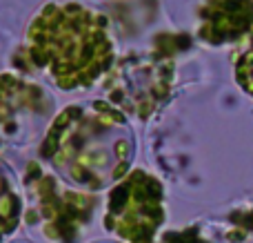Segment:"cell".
<instances>
[{"label":"cell","instance_id":"1","mask_svg":"<svg viewBox=\"0 0 253 243\" xmlns=\"http://www.w3.org/2000/svg\"><path fill=\"white\" fill-rule=\"evenodd\" d=\"M34 61L49 67L62 87L87 85L109 65L105 20L78 4H49L29 31Z\"/></svg>","mask_w":253,"mask_h":243}]
</instances>
